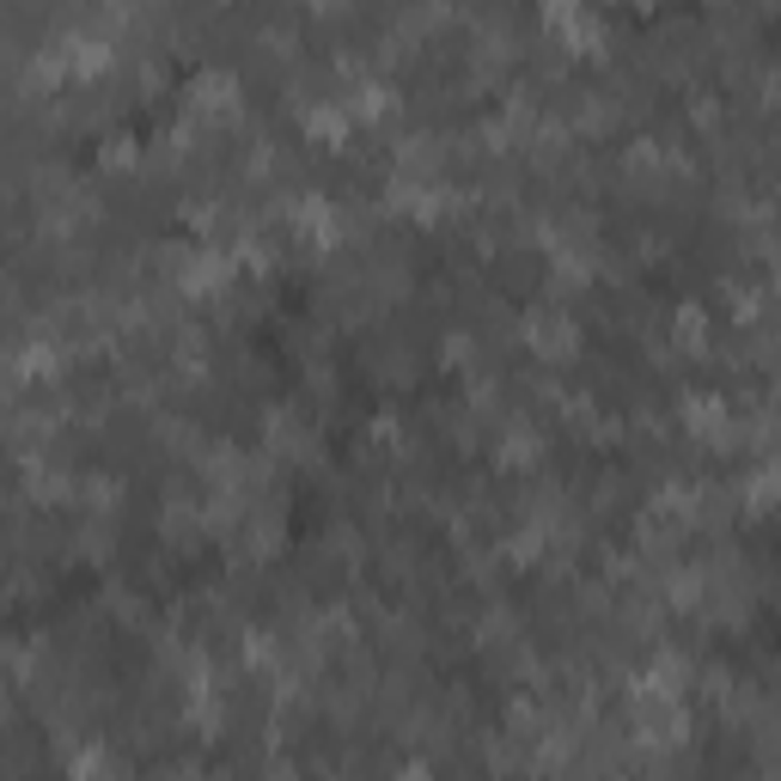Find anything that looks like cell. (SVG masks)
<instances>
[{
    "label": "cell",
    "instance_id": "6da1fadb",
    "mask_svg": "<svg viewBox=\"0 0 781 781\" xmlns=\"http://www.w3.org/2000/svg\"><path fill=\"white\" fill-rule=\"evenodd\" d=\"M569 336H574V330H569L562 318H532V348H544V355H556V360H562V355L574 348Z\"/></svg>",
    "mask_w": 781,
    "mask_h": 781
}]
</instances>
